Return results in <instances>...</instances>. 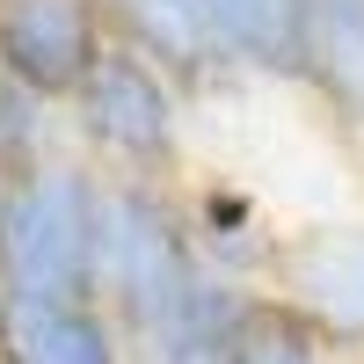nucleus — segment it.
<instances>
[{
	"label": "nucleus",
	"instance_id": "obj_1",
	"mask_svg": "<svg viewBox=\"0 0 364 364\" xmlns=\"http://www.w3.org/2000/svg\"><path fill=\"white\" fill-rule=\"evenodd\" d=\"M102 291V182L80 168H29L0 182V299Z\"/></svg>",
	"mask_w": 364,
	"mask_h": 364
},
{
	"label": "nucleus",
	"instance_id": "obj_8",
	"mask_svg": "<svg viewBox=\"0 0 364 364\" xmlns=\"http://www.w3.org/2000/svg\"><path fill=\"white\" fill-rule=\"evenodd\" d=\"M109 8L132 29V44H139V58L154 73L168 66L182 80H211L226 66V51H219V37L204 22V0H109Z\"/></svg>",
	"mask_w": 364,
	"mask_h": 364
},
{
	"label": "nucleus",
	"instance_id": "obj_3",
	"mask_svg": "<svg viewBox=\"0 0 364 364\" xmlns=\"http://www.w3.org/2000/svg\"><path fill=\"white\" fill-rule=\"evenodd\" d=\"M80 102V132L117 154L124 168H168L175 161V95H168V73H154L139 51H117L102 44L87 80L73 87Z\"/></svg>",
	"mask_w": 364,
	"mask_h": 364
},
{
	"label": "nucleus",
	"instance_id": "obj_9",
	"mask_svg": "<svg viewBox=\"0 0 364 364\" xmlns=\"http://www.w3.org/2000/svg\"><path fill=\"white\" fill-rule=\"evenodd\" d=\"M226 66L248 73H299V0H204Z\"/></svg>",
	"mask_w": 364,
	"mask_h": 364
},
{
	"label": "nucleus",
	"instance_id": "obj_5",
	"mask_svg": "<svg viewBox=\"0 0 364 364\" xmlns=\"http://www.w3.org/2000/svg\"><path fill=\"white\" fill-rule=\"evenodd\" d=\"M277 277H284V306L314 321V336L364 343V219L291 233Z\"/></svg>",
	"mask_w": 364,
	"mask_h": 364
},
{
	"label": "nucleus",
	"instance_id": "obj_12",
	"mask_svg": "<svg viewBox=\"0 0 364 364\" xmlns=\"http://www.w3.org/2000/svg\"><path fill=\"white\" fill-rule=\"evenodd\" d=\"M190 240H197V255L204 262H255L262 255V219H255V197H240V190H204L197 197V219H190Z\"/></svg>",
	"mask_w": 364,
	"mask_h": 364
},
{
	"label": "nucleus",
	"instance_id": "obj_6",
	"mask_svg": "<svg viewBox=\"0 0 364 364\" xmlns=\"http://www.w3.org/2000/svg\"><path fill=\"white\" fill-rule=\"evenodd\" d=\"M0 357L8 364H124V343L95 299H0Z\"/></svg>",
	"mask_w": 364,
	"mask_h": 364
},
{
	"label": "nucleus",
	"instance_id": "obj_4",
	"mask_svg": "<svg viewBox=\"0 0 364 364\" xmlns=\"http://www.w3.org/2000/svg\"><path fill=\"white\" fill-rule=\"evenodd\" d=\"M95 51V0H0V73L22 95H73Z\"/></svg>",
	"mask_w": 364,
	"mask_h": 364
},
{
	"label": "nucleus",
	"instance_id": "obj_11",
	"mask_svg": "<svg viewBox=\"0 0 364 364\" xmlns=\"http://www.w3.org/2000/svg\"><path fill=\"white\" fill-rule=\"evenodd\" d=\"M233 364H321V336L284 299H248L233 328Z\"/></svg>",
	"mask_w": 364,
	"mask_h": 364
},
{
	"label": "nucleus",
	"instance_id": "obj_10",
	"mask_svg": "<svg viewBox=\"0 0 364 364\" xmlns=\"http://www.w3.org/2000/svg\"><path fill=\"white\" fill-rule=\"evenodd\" d=\"M240 306H248V291H233V284H219V277H204L197 306L182 314L154 350H139V357H146V364H233Z\"/></svg>",
	"mask_w": 364,
	"mask_h": 364
},
{
	"label": "nucleus",
	"instance_id": "obj_2",
	"mask_svg": "<svg viewBox=\"0 0 364 364\" xmlns=\"http://www.w3.org/2000/svg\"><path fill=\"white\" fill-rule=\"evenodd\" d=\"M204 277L211 269L190 240V219L146 175L102 190V291H117V314L139 336V350H154L197 306Z\"/></svg>",
	"mask_w": 364,
	"mask_h": 364
},
{
	"label": "nucleus",
	"instance_id": "obj_7",
	"mask_svg": "<svg viewBox=\"0 0 364 364\" xmlns=\"http://www.w3.org/2000/svg\"><path fill=\"white\" fill-rule=\"evenodd\" d=\"M299 73L364 124V0H299Z\"/></svg>",
	"mask_w": 364,
	"mask_h": 364
}]
</instances>
